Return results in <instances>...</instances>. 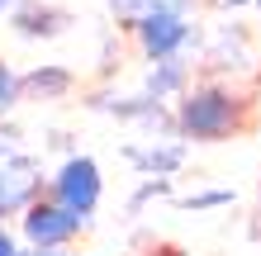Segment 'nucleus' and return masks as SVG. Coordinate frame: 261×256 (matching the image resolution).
I'll return each mask as SVG.
<instances>
[{
    "instance_id": "obj_5",
    "label": "nucleus",
    "mask_w": 261,
    "mask_h": 256,
    "mask_svg": "<svg viewBox=\"0 0 261 256\" xmlns=\"http://www.w3.org/2000/svg\"><path fill=\"white\" fill-rule=\"evenodd\" d=\"M86 228H90V218L71 214V209L57 204L48 190L19 214V242L24 247H71Z\"/></svg>"
},
{
    "instance_id": "obj_19",
    "label": "nucleus",
    "mask_w": 261,
    "mask_h": 256,
    "mask_svg": "<svg viewBox=\"0 0 261 256\" xmlns=\"http://www.w3.org/2000/svg\"><path fill=\"white\" fill-rule=\"evenodd\" d=\"M48 147H57V152H67V157L76 152V147H71V133H62V128H53V133H48Z\"/></svg>"
},
{
    "instance_id": "obj_6",
    "label": "nucleus",
    "mask_w": 261,
    "mask_h": 256,
    "mask_svg": "<svg viewBox=\"0 0 261 256\" xmlns=\"http://www.w3.org/2000/svg\"><path fill=\"white\" fill-rule=\"evenodd\" d=\"M43 190H48V176H43V161L34 152L19 147L14 157H5L0 161V223L19 218Z\"/></svg>"
},
{
    "instance_id": "obj_22",
    "label": "nucleus",
    "mask_w": 261,
    "mask_h": 256,
    "mask_svg": "<svg viewBox=\"0 0 261 256\" xmlns=\"http://www.w3.org/2000/svg\"><path fill=\"white\" fill-rule=\"evenodd\" d=\"M256 10H261V0H256Z\"/></svg>"
},
{
    "instance_id": "obj_18",
    "label": "nucleus",
    "mask_w": 261,
    "mask_h": 256,
    "mask_svg": "<svg viewBox=\"0 0 261 256\" xmlns=\"http://www.w3.org/2000/svg\"><path fill=\"white\" fill-rule=\"evenodd\" d=\"M204 5H209L214 14H242V10H252L256 0H204Z\"/></svg>"
},
{
    "instance_id": "obj_3",
    "label": "nucleus",
    "mask_w": 261,
    "mask_h": 256,
    "mask_svg": "<svg viewBox=\"0 0 261 256\" xmlns=\"http://www.w3.org/2000/svg\"><path fill=\"white\" fill-rule=\"evenodd\" d=\"M86 109L90 114H110V119H119V124H133L143 138H171L176 133L171 104L152 100V95H143V90H133V95H124V90H90Z\"/></svg>"
},
{
    "instance_id": "obj_21",
    "label": "nucleus",
    "mask_w": 261,
    "mask_h": 256,
    "mask_svg": "<svg viewBox=\"0 0 261 256\" xmlns=\"http://www.w3.org/2000/svg\"><path fill=\"white\" fill-rule=\"evenodd\" d=\"M19 5V0H0V19H10V10Z\"/></svg>"
},
{
    "instance_id": "obj_2",
    "label": "nucleus",
    "mask_w": 261,
    "mask_h": 256,
    "mask_svg": "<svg viewBox=\"0 0 261 256\" xmlns=\"http://www.w3.org/2000/svg\"><path fill=\"white\" fill-rule=\"evenodd\" d=\"M128 38L143 62H157V57H195L204 43V29L190 14H147L128 29Z\"/></svg>"
},
{
    "instance_id": "obj_17",
    "label": "nucleus",
    "mask_w": 261,
    "mask_h": 256,
    "mask_svg": "<svg viewBox=\"0 0 261 256\" xmlns=\"http://www.w3.org/2000/svg\"><path fill=\"white\" fill-rule=\"evenodd\" d=\"M29 247L19 242V233L10 228V223H0V256H24Z\"/></svg>"
},
{
    "instance_id": "obj_10",
    "label": "nucleus",
    "mask_w": 261,
    "mask_h": 256,
    "mask_svg": "<svg viewBox=\"0 0 261 256\" xmlns=\"http://www.w3.org/2000/svg\"><path fill=\"white\" fill-rule=\"evenodd\" d=\"M19 86H24V100H38V104H57L67 100L76 86H81V76L67 67V62H38L19 71Z\"/></svg>"
},
{
    "instance_id": "obj_8",
    "label": "nucleus",
    "mask_w": 261,
    "mask_h": 256,
    "mask_svg": "<svg viewBox=\"0 0 261 256\" xmlns=\"http://www.w3.org/2000/svg\"><path fill=\"white\" fill-rule=\"evenodd\" d=\"M5 24H10V34L24 38V43H48V38H62L71 29V10L53 5V0H19Z\"/></svg>"
},
{
    "instance_id": "obj_14",
    "label": "nucleus",
    "mask_w": 261,
    "mask_h": 256,
    "mask_svg": "<svg viewBox=\"0 0 261 256\" xmlns=\"http://www.w3.org/2000/svg\"><path fill=\"white\" fill-rule=\"evenodd\" d=\"M24 104V86H19V71H14L5 57H0V119H10L14 109Z\"/></svg>"
},
{
    "instance_id": "obj_12",
    "label": "nucleus",
    "mask_w": 261,
    "mask_h": 256,
    "mask_svg": "<svg viewBox=\"0 0 261 256\" xmlns=\"http://www.w3.org/2000/svg\"><path fill=\"white\" fill-rule=\"evenodd\" d=\"M199 5V0H110V19L124 29L138 24V19H147V14H190Z\"/></svg>"
},
{
    "instance_id": "obj_13",
    "label": "nucleus",
    "mask_w": 261,
    "mask_h": 256,
    "mask_svg": "<svg viewBox=\"0 0 261 256\" xmlns=\"http://www.w3.org/2000/svg\"><path fill=\"white\" fill-rule=\"evenodd\" d=\"M157 200H171V176H147L143 185L128 194V214H143V209L157 204Z\"/></svg>"
},
{
    "instance_id": "obj_16",
    "label": "nucleus",
    "mask_w": 261,
    "mask_h": 256,
    "mask_svg": "<svg viewBox=\"0 0 261 256\" xmlns=\"http://www.w3.org/2000/svg\"><path fill=\"white\" fill-rule=\"evenodd\" d=\"M19 147H24V128L14 124V119H0V161L14 157Z\"/></svg>"
},
{
    "instance_id": "obj_9",
    "label": "nucleus",
    "mask_w": 261,
    "mask_h": 256,
    "mask_svg": "<svg viewBox=\"0 0 261 256\" xmlns=\"http://www.w3.org/2000/svg\"><path fill=\"white\" fill-rule=\"evenodd\" d=\"M124 161L138 166L143 176H176L190 161V143L186 138H147V143H124Z\"/></svg>"
},
{
    "instance_id": "obj_20",
    "label": "nucleus",
    "mask_w": 261,
    "mask_h": 256,
    "mask_svg": "<svg viewBox=\"0 0 261 256\" xmlns=\"http://www.w3.org/2000/svg\"><path fill=\"white\" fill-rule=\"evenodd\" d=\"M24 256H81V251H71V247H29Z\"/></svg>"
},
{
    "instance_id": "obj_1",
    "label": "nucleus",
    "mask_w": 261,
    "mask_h": 256,
    "mask_svg": "<svg viewBox=\"0 0 261 256\" xmlns=\"http://www.w3.org/2000/svg\"><path fill=\"white\" fill-rule=\"evenodd\" d=\"M247 109H252V100L233 81H219V76L190 81L171 100L176 138H186V143H228L233 133L247 128Z\"/></svg>"
},
{
    "instance_id": "obj_15",
    "label": "nucleus",
    "mask_w": 261,
    "mask_h": 256,
    "mask_svg": "<svg viewBox=\"0 0 261 256\" xmlns=\"http://www.w3.org/2000/svg\"><path fill=\"white\" fill-rule=\"evenodd\" d=\"M186 214H199V209H228L233 204V190H195V194H180L176 200Z\"/></svg>"
},
{
    "instance_id": "obj_7",
    "label": "nucleus",
    "mask_w": 261,
    "mask_h": 256,
    "mask_svg": "<svg viewBox=\"0 0 261 256\" xmlns=\"http://www.w3.org/2000/svg\"><path fill=\"white\" fill-rule=\"evenodd\" d=\"M199 57H204V67L214 71L219 81L228 76H242V71L256 67V52H252V38L242 24H214L204 43H199Z\"/></svg>"
},
{
    "instance_id": "obj_11",
    "label": "nucleus",
    "mask_w": 261,
    "mask_h": 256,
    "mask_svg": "<svg viewBox=\"0 0 261 256\" xmlns=\"http://www.w3.org/2000/svg\"><path fill=\"white\" fill-rule=\"evenodd\" d=\"M190 81H195L190 57H157V62L143 67V86H138V90H143V95H152V100H162V104H171Z\"/></svg>"
},
{
    "instance_id": "obj_4",
    "label": "nucleus",
    "mask_w": 261,
    "mask_h": 256,
    "mask_svg": "<svg viewBox=\"0 0 261 256\" xmlns=\"http://www.w3.org/2000/svg\"><path fill=\"white\" fill-rule=\"evenodd\" d=\"M48 194L57 204H67L71 214H81L90 218L100 209L105 200V171H100V161L90 157V152H71L57 161V171L48 176Z\"/></svg>"
}]
</instances>
